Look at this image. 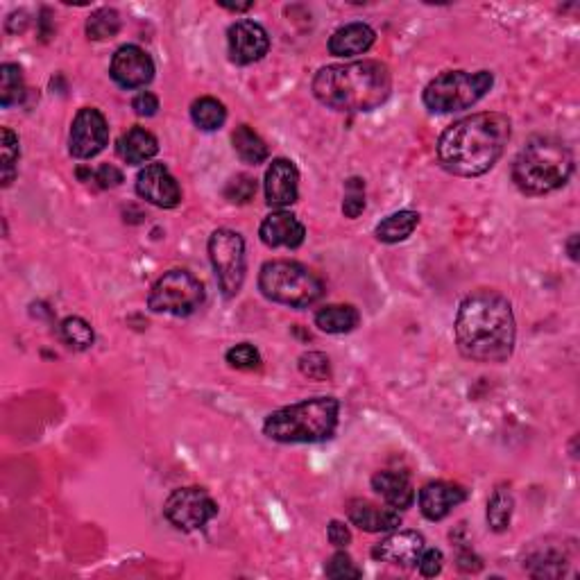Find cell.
Instances as JSON below:
<instances>
[{"mask_svg":"<svg viewBox=\"0 0 580 580\" xmlns=\"http://www.w3.org/2000/svg\"><path fill=\"white\" fill-rule=\"evenodd\" d=\"M227 363L232 365L234 370H243V372H252L261 368V354L257 347H252L250 343H241L234 345L229 352L225 354Z\"/></svg>","mask_w":580,"mask_h":580,"instance_id":"cell-33","label":"cell"},{"mask_svg":"<svg viewBox=\"0 0 580 580\" xmlns=\"http://www.w3.org/2000/svg\"><path fill=\"white\" fill-rule=\"evenodd\" d=\"M358 322H361V313L352 304H329L315 313V327L324 334H349L358 327Z\"/></svg>","mask_w":580,"mask_h":580,"instance_id":"cell-23","label":"cell"},{"mask_svg":"<svg viewBox=\"0 0 580 580\" xmlns=\"http://www.w3.org/2000/svg\"><path fill=\"white\" fill-rule=\"evenodd\" d=\"M578 236L576 234H571V238L567 241V250H569V257L571 261H578Z\"/></svg>","mask_w":580,"mask_h":580,"instance_id":"cell-43","label":"cell"},{"mask_svg":"<svg viewBox=\"0 0 580 580\" xmlns=\"http://www.w3.org/2000/svg\"><path fill=\"white\" fill-rule=\"evenodd\" d=\"M492 71H447L426 84L422 100L433 114H454L474 107L492 89Z\"/></svg>","mask_w":580,"mask_h":580,"instance_id":"cell-7","label":"cell"},{"mask_svg":"<svg viewBox=\"0 0 580 580\" xmlns=\"http://www.w3.org/2000/svg\"><path fill=\"white\" fill-rule=\"evenodd\" d=\"M116 152L125 164L141 166L157 157L159 141L157 136L145 130V127H130L116 143Z\"/></svg>","mask_w":580,"mask_h":580,"instance_id":"cell-22","label":"cell"},{"mask_svg":"<svg viewBox=\"0 0 580 580\" xmlns=\"http://www.w3.org/2000/svg\"><path fill=\"white\" fill-rule=\"evenodd\" d=\"M513 136L506 114L481 112L460 118L440 134L435 152L440 166L456 177H481L494 168Z\"/></svg>","mask_w":580,"mask_h":580,"instance_id":"cell-2","label":"cell"},{"mask_svg":"<svg viewBox=\"0 0 580 580\" xmlns=\"http://www.w3.org/2000/svg\"><path fill=\"white\" fill-rule=\"evenodd\" d=\"M62 338L73 349H78V352H84V349H89L93 345V340H96V334H93V327L87 320L78 318V315H71V318H66L62 322Z\"/></svg>","mask_w":580,"mask_h":580,"instance_id":"cell-32","label":"cell"},{"mask_svg":"<svg viewBox=\"0 0 580 580\" xmlns=\"http://www.w3.org/2000/svg\"><path fill=\"white\" fill-rule=\"evenodd\" d=\"M349 522L365 533H388L402 526V515L395 508H381L368 499H354L347 506Z\"/></svg>","mask_w":580,"mask_h":580,"instance_id":"cell-19","label":"cell"},{"mask_svg":"<svg viewBox=\"0 0 580 580\" xmlns=\"http://www.w3.org/2000/svg\"><path fill=\"white\" fill-rule=\"evenodd\" d=\"M372 490L395 510H406L413 506L415 488L411 479L402 472H392V469H383L372 476Z\"/></svg>","mask_w":580,"mask_h":580,"instance_id":"cell-21","label":"cell"},{"mask_svg":"<svg viewBox=\"0 0 580 580\" xmlns=\"http://www.w3.org/2000/svg\"><path fill=\"white\" fill-rule=\"evenodd\" d=\"M204 302L202 281L189 270H168L150 288L148 306L155 313L186 318L200 309Z\"/></svg>","mask_w":580,"mask_h":580,"instance_id":"cell-8","label":"cell"},{"mask_svg":"<svg viewBox=\"0 0 580 580\" xmlns=\"http://www.w3.org/2000/svg\"><path fill=\"white\" fill-rule=\"evenodd\" d=\"M313 96L336 112H372L392 93L390 68L379 59L324 66L313 78Z\"/></svg>","mask_w":580,"mask_h":580,"instance_id":"cell-3","label":"cell"},{"mask_svg":"<svg viewBox=\"0 0 580 580\" xmlns=\"http://www.w3.org/2000/svg\"><path fill=\"white\" fill-rule=\"evenodd\" d=\"M164 515L177 531L191 533L200 531L218 515V503L211 499L207 490L191 485V488H179L170 494L164 503Z\"/></svg>","mask_w":580,"mask_h":580,"instance_id":"cell-10","label":"cell"},{"mask_svg":"<svg viewBox=\"0 0 580 580\" xmlns=\"http://www.w3.org/2000/svg\"><path fill=\"white\" fill-rule=\"evenodd\" d=\"M121 30V14L112 7H100L87 19V34L93 41L112 39Z\"/></svg>","mask_w":580,"mask_h":580,"instance_id":"cell-30","label":"cell"},{"mask_svg":"<svg viewBox=\"0 0 580 580\" xmlns=\"http://www.w3.org/2000/svg\"><path fill=\"white\" fill-rule=\"evenodd\" d=\"M442 565H445V556H442L440 549H424L420 562H417V567H420V574L426 578H433L438 576L442 571Z\"/></svg>","mask_w":580,"mask_h":580,"instance_id":"cell-38","label":"cell"},{"mask_svg":"<svg viewBox=\"0 0 580 580\" xmlns=\"http://www.w3.org/2000/svg\"><path fill=\"white\" fill-rule=\"evenodd\" d=\"M0 150H3V186H12L16 177V164H19L21 157V143L19 136H16L10 127H3L0 130Z\"/></svg>","mask_w":580,"mask_h":580,"instance_id":"cell-31","label":"cell"},{"mask_svg":"<svg viewBox=\"0 0 580 580\" xmlns=\"http://www.w3.org/2000/svg\"><path fill=\"white\" fill-rule=\"evenodd\" d=\"M109 143V125L105 114L96 107H82L75 114L68 134V152L75 159H93Z\"/></svg>","mask_w":580,"mask_h":580,"instance_id":"cell-11","label":"cell"},{"mask_svg":"<svg viewBox=\"0 0 580 580\" xmlns=\"http://www.w3.org/2000/svg\"><path fill=\"white\" fill-rule=\"evenodd\" d=\"M467 501V490L463 485L447 483V481H433L426 483L420 490V513L429 519V522H440L447 515H451V510L458 508L460 503Z\"/></svg>","mask_w":580,"mask_h":580,"instance_id":"cell-17","label":"cell"},{"mask_svg":"<svg viewBox=\"0 0 580 580\" xmlns=\"http://www.w3.org/2000/svg\"><path fill=\"white\" fill-rule=\"evenodd\" d=\"M227 50L234 64L250 66L268 55L270 37L266 28L257 21H236L227 30Z\"/></svg>","mask_w":580,"mask_h":580,"instance_id":"cell-12","label":"cell"},{"mask_svg":"<svg viewBox=\"0 0 580 580\" xmlns=\"http://www.w3.org/2000/svg\"><path fill=\"white\" fill-rule=\"evenodd\" d=\"M365 211V182L361 177H349L345 182L343 213L347 218H358Z\"/></svg>","mask_w":580,"mask_h":580,"instance_id":"cell-35","label":"cell"},{"mask_svg":"<svg viewBox=\"0 0 580 580\" xmlns=\"http://www.w3.org/2000/svg\"><path fill=\"white\" fill-rule=\"evenodd\" d=\"M338 415L340 402L336 397H311L270 413L263 422V433L281 445H313L336 433Z\"/></svg>","mask_w":580,"mask_h":580,"instance_id":"cell-5","label":"cell"},{"mask_svg":"<svg viewBox=\"0 0 580 580\" xmlns=\"http://www.w3.org/2000/svg\"><path fill=\"white\" fill-rule=\"evenodd\" d=\"M300 372L306 379L313 381H327L331 379V361L327 354L322 352H306L300 356Z\"/></svg>","mask_w":580,"mask_h":580,"instance_id":"cell-34","label":"cell"},{"mask_svg":"<svg viewBox=\"0 0 580 580\" xmlns=\"http://www.w3.org/2000/svg\"><path fill=\"white\" fill-rule=\"evenodd\" d=\"M232 143L236 155L241 157L245 164L259 166L268 159V145L261 136L252 130L250 125H238L232 134Z\"/></svg>","mask_w":580,"mask_h":580,"instance_id":"cell-26","label":"cell"},{"mask_svg":"<svg viewBox=\"0 0 580 580\" xmlns=\"http://www.w3.org/2000/svg\"><path fill=\"white\" fill-rule=\"evenodd\" d=\"M481 567H483V562L472 549H463V551L458 553V569L460 571H467V574H476V571H481Z\"/></svg>","mask_w":580,"mask_h":580,"instance_id":"cell-42","label":"cell"},{"mask_svg":"<svg viewBox=\"0 0 580 580\" xmlns=\"http://www.w3.org/2000/svg\"><path fill=\"white\" fill-rule=\"evenodd\" d=\"M259 236L263 245L268 247H288V250H295L300 247L306 238V227L293 216L290 211H272L270 216L263 220Z\"/></svg>","mask_w":580,"mask_h":580,"instance_id":"cell-18","label":"cell"},{"mask_svg":"<svg viewBox=\"0 0 580 580\" xmlns=\"http://www.w3.org/2000/svg\"><path fill=\"white\" fill-rule=\"evenodd\" d=\"M327 537L336 549H347L349 544H352V531H349V526L345 522H338V519H331L329 522Z\"/></svg>","mask_w":580,"mask_h":580,"instance_id":"cell-40","label":"cell"},{"mask_svg":"<svg viewBox=\"0 0 580 580\" xmlns=\"http://www.w3.org/2000/svg\"><path fill=\"white\" fill-rule=\"evenodd\" d=\"M132 109L136 112V116L152 118L159 112V98L155 96V93H150V91H141L139 96H134Z\"/></svg>","mask_w":580,"mask_h":580,"instance_id":"cell-39","label":"cell"},{"mask_svg":"<svg viewBox=\"0 0 580 580\" xmlns=\"http://www.w3.org/2000/svg\"><path fill=\"white\" fill-rule=\"evenodd\" d=\"M426 549V540L422 533L417 531H397L388 537H383L379 544H374L372 558L379 562H388V565L399 567H417L422 553Z\"/></svg>","mask_w":580,"mask_h":580,"instance_id":"cell-16","label":"cell"},{"mask_svg":"<svg viewBox=\"0 0 580 580\" xmlns=\"http://www.w3.org/2000/svg\"><path fill=\"white\" fill-rule=\"evenodd\" d=\"M257 195V179L250 175H236L225 186V198L232 204H247Z\"/></svg>","mask_w":580,"mask_h":580,"instance_id":"cell-36","label":"cell"},{"mask_svg":"<svg viewBox=\"0 0 580 580\" xmlns=\"http://www.w3.org/2000/svg\"><path fill=\"white\" fill-rule=\"evenodd\" d=\"M259 290L270 302L290 306V309H306L320 300L324 284L304 263L275 259L261 266Z\"/></svg>","mask_w":580,"mask_h":580,"instance_id":"cell-6","label":"cell"},{"mask_svg":"<svg viewBox=\"0 0 580 580\" xmlns=\"http://www.w3.org/2000/svg\"><path fill=\"white\" fill-rule=\"evenodd\" d=\"M209 259L225 297L241 293L245 281V241L234 229H216L209 236Z\"/></svg>","mask_w":580,"mask_h":580,"instance_id":"cell-9","label":"cell"},{"mask_svg":"<svg viewBox=\"0 0 580 580\" xmlns=\"http://www.w3.org/2000/svg\"><path fill=\"white\" fill-rule=\"evenodd\" d=\"M93 179H96L100 189H114V186L123 184V173L112 164H105L100 166L96 173H93Z\"/></svg>","mask_w":580,"mask_h":580,"instance_id":"cell-41","label":"cell"},{"mask_svg":"<svg viewBox=\"0 0 580 580\" xmlns=\"http://www.w3.org/2000/svg\"><path fill=\"white\" fill-rule=\"evenodd\" d=\"M191 118H193V123L200 127V130L213 132V130H220V127L225 125L227 109L220 100L204 96V98L195 100L191 105Z\"/></svg>","mask_w":580,"mask_h":580,"instance_id":"cell-28","label":"cell"},{"mask_svg":"<svg viewBox=\"0 0 580 580\" xmlns=\"http://www.w3.org/2000/svg\"><path fill=\"white\" fill-rule=\"evenodd\" d=\"M524 569L533 578H558L567 571V556L558 549H537L526 558Z\"/></svg>","mask_w":580,"mask_h":580,"instance_id":"cell-25","label":"cell"},{"mask_svg":"<svg viewBox=\"0 0 580 580\" xmlns=\"http://www.w3.org/2000/svg\"><path fill=\"white\" fill-rule=\"evenodd\" d=\"M324 574L329 578H336V580H343V578H361L363 576V569L356 567V562L347 556L345 551H338L334 556L329 558L327 567H324Z\"/></svg>","mask_w":580,"mask_h":580,"instance_id":"cell-37","label":"cell"},{"mask_svg":"<svg viewBox=\"0 0 580 580\" xmlns=\"http://www.w3.org/2000/svg\"><path fill=\"white\" fill-rule=\"evenodd\" d=\"M136 193L159 209H175L182 202V189L164 164H148L136 175Z\"/></svg>","mask_w":580,"mask_h":580,"instance_id":"cell-14","label":"cell"},{"mask_svg":"<svg viewBox=\"0 0 580 580\" xmlns=\"http://www.w3.org/2000/svg\"><path fill=\"white\" fill-rule=\"evenodd\" d=\"M515 513V497L508 488H497L492 492V497L488 501V526L494 533H503L510 528Z\"/></svg>","mask_w":580,"mask_h":580,"instance_id":"cell-27","label":"cell"},{"mask_svg":"<svg viewBox=\"0 0 580 580\" xmlns=\"http://www.w3.org/2000/svg\"><path fill=\"white\" fill-rule=\"evenodd\" d=\"M109 75H112L118 87L141 89L155 78V62H152V57L143 48L127 44L114 53Z\"/></svg>","mask_w":580,"mask_h":580,"instance_id":"cell-13","label":"cell"},{"mask_svg":"<svg viewBox=\"0 0 580 580\" xmlns=\"http://www.w3.org/2000/svg\"><path fill=\"white\" fill-rule=\"evenodd\" d=\"M266 202L272 209H286L300 198V170L290 159H272V164L266 170Z\"/></svg>","mask_w":580,"mask_h":580,"instance_id":"cell-15","label":"cell"},{"mask_svg":"<svg viewBox=\"0 0 580 580\" xmlns=\"http://www.w3.org/2000/svg\"><path fill=\"white\" fill-rule=\"evenodd\" d=\"M25 100V80L23 68L19 64L0 66V105L5 109L21 105Z\"/></svg>","mask_w":580,"mask_h":580,"instance_id":"cell-29","label":"cell"},{"mask_svg":"<svg viewBox=\"0 0 580 580\" xmlns=\"http://www.w3.org/2000/svg\"><path fill=\"white\" fill-rule=\"evenodd\" d=\"M454 334L460 354L469 361L506 363L517 340L513 304L499 290H474L458 306Z\"/></svg>","mask_w":580,"mask_h":580,"instance_id":"cell-1","label":"cell"},{"mask_svg":"<svg viewBox=\"0 0 580 580\" xmlns=\"http://www.w3.org/2000/svg\"><path fill=\"white\" fill-rule=\"evenodd\" d=\"M574 173V155L556 136H533L513 164V182L524 195L562 189Z\"/></svg>","mask_w":580,"mask_h":580,"instance_id":"cell-4","label":"cell"},{"mask_svg":"<svg viewBox=\"0 0 580 580\" xmlns=\"http://www.w3.org/2000/svg\"><path fill=\"white\" fill-rule=\"evenodd\" d=\"M417 225H420V213L404 209V211L390 213L388 218H383L377 225V229H374V236H377V241L381 243L395 245V243L406 241V238L415 232Z\"/></svg>","mask_w":580,"mask_h":580,"instance_id":"cell-24","label":"cell"},{"mask_svg":"<svg viewBox=\"0 0 580 580\" xmlns=\"http://www.w3.org/2000/svg\"><path fill=\"white\" fill-rule=\"evenodd\" d=\"M374 41H377V32L368 23H347L331 34L329 53L334 57L363 55L374 46Z\"/></svg>","mask_w":580,"mask_h":580,"instance_id":"cell-20","label":"cell"}]
</instances>
